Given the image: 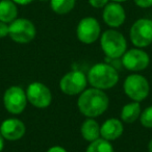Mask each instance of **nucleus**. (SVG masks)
Masks as SVG:
<instances>
[{
	"label": "nucleus",
	"instance_id": "bb28decb",
	"mask_svg": "<svg viewBox=\"0 0 152 152\" xmlns=\"http://www.w3.org/2000/svg\"><path fill=\"white\" fill-rule=\"evenodd\" d=\"M148 152H152V139L148 143Z\"/></svg>",
	"mask_w": 152,
	"mask_h": 152
},
{
	"label": "nucleus",
	"instance_id": "a878e982",
	"mask_svg": "<svg viewBox=\"0 0 152 152\" xmlns=\"http://www.w3.org/2000/svg\"><path fill=\"white\" fill-rule=\"evenodd\" d=\"M3 148H4V139L0 133V152L3 151Z\"/></svg>",
	"mask_w": 152,
	"mask_h": 152
},
{
	"label": "nucleus",
	"instance_id": "0eeeda50",
	"mask_svg": "<svg viewBox=\"0 0 152 152\" xmlns=\"http://www.w3.org/2000/svg\"><path fill=\"white\" fill-rule=\"evenodd\" d=\"M26 91L20 86H12L3 94V105L12 115H20L27 106Z\"/></svg>",
	"mask_w": 152,
	"mask_h": 152
},
{
	"label": "nucleus",
	"instance_id": "b1692460",
	"mask_svg": "<svg viewBox=\"0 0 152 152\" xmlns=\"http://www.w3.org/2000/svg\"><path fill=\"white\" fill-rule=\"evenodd\" d=\"M47 152H68V151L64 147H61V146L56 145V146H52V147H50L48 150H47Z\"/></svg>",
	"mask_w": 152,
	"mask_h": 152
},
{
	"label": "nucleus",
	"instance_id": "f3484780",
	"mask_svg": "<svg viewBox=\"0 0 152 152\" xmlns=\"http://www.w3.org/2000/svg\"><path fill=\"white\" fill-rule=\"evenodd\" d=\"M142 113L141 104L140 102L132 101L125 104L121 110V121L124 123H134L137 120L140 119Z\"/></svg>",
	"mask_w": 152,
	"mask_h": 152
},
{
	"label": "nucleus",
	"instance_id": "f03ea898",
	"mask_svg": "<svg viewBox=\"0 0 152 152\" xmlns=\"http://www.w3.org/2000/svg\"><path fill=\"white\" fill-rule=\"evenodd\" d=\"M87 77L88 83L92 87L102 91L113 89L119 81V73L117 69L106 63L94 65L89 70Z\"/></svg>",
	"mask_w": 152,
	"mask_h": 152
},
{
	"label": "nucleus",
	"instance_id": "20e7f679",
	"mask_svg": "<svg viewBox=\"0 0 152 152\" xmlns=\"http://www.w3.org/2000/svg\"><path fill=\"white\" fill-rule=\"evenodd\" d=\"M125 95L132 101L141 102L148 97L150 93V85L145 76L133 73L125 78L123 83Z\"/></svg>",
	"mask_w": 152,
	"mask_h": 152
},
{
	"label": "nucleus",
	"instance_id": "cd10ccee",
	"mask_svg": "<svg viewBox=\"0 0 152 152\" xmlns=\"http://www.w3.org/2000/svg\"><path fill=\"white\" fill-rule=\"evenodd\" d=\"M112 1H115V2H119V3H122V2H125L127 0H112Z\"/></svg>",
	"mask_w": 152,
	"mask_h": 152
},
{
	"label": "nucleus",
	"instance_id": "c85d7f7f",
	"mask_svg": "<svg viewBox=\"0 0 152 152\" xmlns=\"http://www.w3.org/2000/svg\"><path fill=\"white\" fill-rule=\"evenodd\" d=\"M41 2H47V1H50V0H39Z\"/></svg>",
	"mask_w": 152,
	"mask_h": 152
},
{
	"label": "nucleus",
	"instance_id": "f257e3e1",
	"mask_svg": "<svg viewBox=\"0 0 152 152\" xmlns=\"http://www.w3.org/2000/svg\"><path fill=\"white\" fill-rule=\"evenodd\" d=\"M110 106V98L102 90L92 87L79 94L77 107L87 118H97L103 115Z\"/></svg>",
	"mask_w": 152,
	"mask_h": 152
},
{
	"label": "nucleus",
	"instance_id": "423d86ee",
	"mask_svg": "<svg viewBox=\"0 0 152 152\" xmlns=\"http://www.w3.org/2000/svg\"><path fill=\"white\" fill-rule=\"evenodd\" d=\"M129 38L134 47L146 48L152 44V20L148 18L137 19L131 25Z\"/></svg>",
	"mask_w": 152,
	"mask_h": 152
},
{
	"label": "nucleus",
	"instance_id": "6e6552de",
	"mask_svg": "<svg viewBox=\"0 0 152 152\" xmlns=\"http://www.w3.org/2000/svg\"><path fill=\"white\" fill-rule=\"evenodd\" d=\"M88 86V77L83 71L74 70L68 72L61 78L59 89L68 96H76L81 94Z\"/></svg>",
	"mask_w": 152,
	"mask_h": 152
},
{
	"label": "nucleus",
	"instance_id": "aec40b11",
	"mask_svg": "<svg viewBox=\"0 0 152 152\" xmlns=\"http://www.w3.org/2000/svg\"><path fill=\"white\" fill-rule=\"evenodd\" d=\"M139 120L145 128H152V106H148L141 113Z\"/></svg>",
	"mask_w": 152,
	"mask_h": 152
},
{
	"label": "nucleus",
	"instance_id": "2eb2a0df",
	"mask_svg": "<svg viewBox=\"0 0 152 152\" xmlns=\"http://www.w3.org/2000/svg\"><path fill=\"white\" fill-rule=\"evenodd\" d=\"M80 133L83 140L91 143L101 137L100 135V125L94 118H87L80 126Z\"/></svg>",
	"mask_w": 152,
	"mask_h": 152
},
{
	"label": "nucleus",
	"instance_id": "5701e85b",
	"mask_svg": "<svg viewBox=\"0 0 152 152\" xmlns=\"http://www.w3.org/2000/svg\"><path fill=\"white\" fill-rule=\"evenodd\" d=\"M133 2L141 9H149L152 7V0H133Z\"/></svg>",
	"mask_w": 152,
	"mask_h": 152
},
{
	"label": "nucleus",
	"instance_id": "1a4fd4ad",
	"mask_svg": "<svg viewBox=\"0 0 152 152\" xmlns=\"http://www.w3.org/2000/svg\"><path fill=\"white\" fill-rule=\"evenodd\" d=\"M77 39L83 44H93L101 36V26L96 18L85 17L78 22L76 27Z\"/></svg>",
	"mask_w": 152,
	"mask_h": 152
},
{
	"label": "nucleus",
	"instance_id": "ddd939ff",
	"mask_svg": "<svg viewBox=\"0 0 152 152\" xmlns=\"http://www.w3.org/2000/svg\"><path fill=\"white\" fill-rule=\"evenodd\" d=\"M0 133L7 141H19L25 135L26 126L23 121L17 118L5 119L0 125Z\"/></svg>",
	"mask_w": 152,
	"mask_h": 152
},
{
	"label": "nucleus",
	"instance_id": "393cba45",
	"mask_svg": "<svg viewBox=\"0 0 152 152\" xmlns=\"http://www.w3.org/2000/svg\"><path fill=\"white\" fill-rule=\"evenodd\" d=\"M12 1H14L17 5H28L34 2V0H12Z\"/></svg>",
	"mask_w": 152,
	"mask_h": 152
},
{
	"label": "nucleus",
	"instance_id": "412c9836",
	"mask_svg": "<svg viewBox=\"0 0 152 152\" xmlns=\"http://www.w3.org/2000/svg\"><path fill=\"white\" fill-rule=\"evenodd\" d=\"M88 2H89V4L92 7L99 10V9H103L110 2V0H88Z\"/></svg>",
	"mask_w": 152,
	"mask_h": 152
},
{
	"label": "nucleus",
	"instance_id": "4be33fe9",
	"mask_svg": "<svg viewBox=\"0 0 152 152\" xmlns=\"http://www.w3.org/2000/svg\"><path fill=\"white\" fill-rule=\"evenodd\" d=\"M9 31H10V24L0 21V39L9 37Z\"/></svg>",
	"mask_w": 152,
	"mask_h": 152
},
{
	"label": "nucleus",
	"instance_id": "9b49d317",
	"mask_svg": "<svg viewBox=\"0 0 152 152\" xmlns=\"http://www.w3.org/2000/svg\"><path fill=\"white\" fill-rule=\"evenodd\" d=\"M121 64L128 71L139 73L148 68L150 64V57L146 51H144L142 48L135 47L127 50L123 54Z\"/></svg>",
	"mask_w": 152,
	"mask_h": 152
},
{
	"label": "nucleus",
	"instance_id": "39448f33",
	"mask_svg": "<svg viewBox=\"0 0 152 152\" xmlns=\"http://www.w3.org/2000/svg\"><path fill=\"white\" fill-rule=\"evenodd\" d=\"M37 28L34 22L26 18H17L10 23L9 37L18 44H28L34 40Z\"/></svg>",
	"mask_w": 152,
	"mask_h": 152
},
{
	"label": "nucleus",
	"instance_id": "4468645a",
	"mask_svg": "<svg viewBox=\"0 0 152 152\" xmlns=\"http://www.w3.org/2000/svg\"><path fill=\"white\" fill-rule=\"evenodd\" d=\"M124 132L123 122L117 118H110L105 120L100 126V135L102 139L112 142L118 140Z\"/></svg>",
	"mask_w": 152,
	"mask_h": 152
},
{
	"label": "nucleus",
	"instance_id": "dca6fc26",
	"mask_svg": "<svg viewBox=\"0 0 152 152\" xmlns=\"http://www.w3.org/2000/svg\"><path fill=\"white\" fill-rule=\"evenodd\" d=\"M19 9L12 0H0V21L4 23H12L18 18Z\"/></svg>",
	"mask_w": 152,
	"mask_h": 152
},
{
	"label": "nucleus",
	"instance_id": "a211bd4d",
	"mask_svg": "<svg viewBox=\"0 0 152 152\" xmlns=\"http://www.w3.org/2000/svg\"><path fill=\"white\" fill-rule=\"evenodd\" d=\"M50 7L57 15H67L74 10L76 0H50Z\"/></svg>",
	"mask_w": 152,
	"mask_h": 152
},
{
	"label": "nucleus",
	"instance_id": "9d476101",
	"mask_svg": "<svg viewBox=\"0 0 152 152\" xmlns=\"http://www.w3.org/2000/svg\"><path fill=\"white\" fill-rule=\"evenodd\" d=\"M28 103L37 108H46L52 102V93L46 85L34 81L28 85L26 89Z\"/></svg>",
	"mask_w": 152,
	"mask_h": 152
},
{
	"label": "nucleus",
	"instance_id": "6ab92c4d",
	"mask_svg": "<svg viewBox=\"0 0 152 152\" xmlns=\"http://www.w3.org/2000/svg\"><path fill=\"white\" fill-rule=\"evenodd\" d=\"M86 152H115L114 147L110 141L99 137L96 141H93L88 146Z\"/></svg>",
	"mask_w": 152,
	"mask_h": 152
},
{
	"label": "nucleus",
	"instance_id": "f8f14e48",
	"mask_svg": "<svg viewBox=\"0 0 152 152\" xmlns=\"http://www.w3.org/2000/svg\"><path fill=\"white\" fill-rule=\"evenodd\" d=\"M102 19L108 27L119 28L126 21V12L121 3L112 1L103 7Z\"/></svg>",
	"mask_w": 152,
	"mask_h": 152
},
{
	"label": "nucleus",
	"instance_id": "7ed1b4c3",
	"mask_svg": "<svg viewBox=\"0 0 152 152\" xmlns=\"http://www.w3.org/2000/svg\"><path fill=\"white\" fill-rule=\"evenodd\" d=\"M100 47L107 58L117 59L127 51V41L123 34L112 28L101 34Z\"/></svg>",
	"mask_w": 152,
	"mask_h": 152
}]
</instances>
